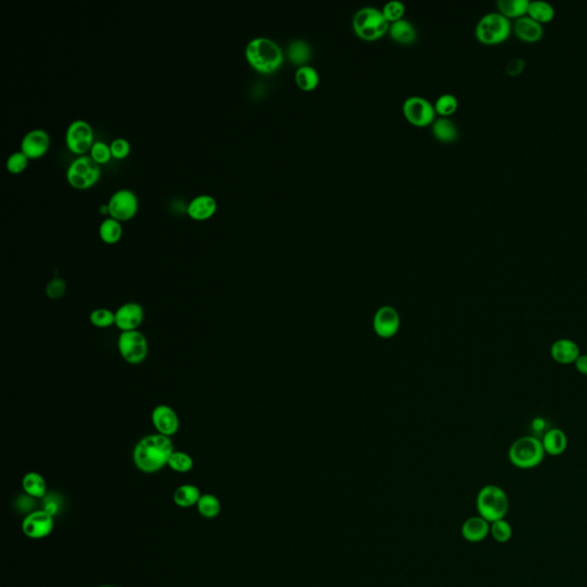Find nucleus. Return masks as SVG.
Segmentation results:
<instances>
[{
  "label": "nucleus",
  "mask_w": 587,
  "mask_h": 587,
  "mask_svg": "<svg viewBox=\"0 0 587 587\" xmlns=\"http://www.w3.org/2000/svg\"><path fill=\"white\" fill-rule=\"evenodd\" d=\"M490 522L482 516L470 517L461 528L463 537L470 543H481L490 535Z\"/></svg>",
  "instance_id": "nucleus-20"
},
{
  "label": "nucleus",
  "mask_w": 587,
  "mask_h": 587,
  "mask_svg": "<svg viewBox=\"0 0 587 587\" xmlns=\"http://www.w3.org/2000/svg\"><path fill=\"white\" fill-rule=\"evenodd\" d=\"M67 180L76 189H89L94 185L100 176L101 168L99 163L93 160L91 155H80L73 159L67 169Z\"/></svg>",
  "instance_id": "nucleus-7"
},
{
  "label": "nucleus",
  "mask_w": 587,
  "mask_h": 587,
  "mask_svg": "<svg viewBox=\"0 0 587 587\" xmlns=\"http://www.w3.org/2000/svg\"><path fill=\"white\" fill-rule=\"evenodd\" d=\"M110 150H112L113 157L121 160V159H125L130 154L131 145L125 138H115L110 143Z\"/></svg>",
  "instance_id": "nucleus-40"
},
{
  "label": "nucleus",
  "mask_w": 587,
  "mask_h": 587,
  "mask_svg": "<svg viewBox=\"0 0 587 587\" xmlns=\"http://www.w3.org/2000/svg\"><path fill=\"white\" fill-rule=\"evenodd\" d=\"M352 27L358 37L365 41H377L389 31L390 23L377 7H363L352 19Z\"/></svg>",
  "instance_id": "nucleus-5"
},
{
  "label": "nucleus",
  "mask_w": 587,
  "mask_h": 587,
  "mask_svg": "<svg viewBox=\"0 0 587 587\" xmlns=\"http://www.w3.org/2000/svg\"><path fill=\"white\" fill-rule=\"evenodd\" d=\"M168 466L173 470V472H180V474H185V472H191L194 467V460L189 454L182 452V451H176L170 456Z\"/></svg>",
  "instance_id": "nucleus-33"
},
{
  "label": "nucleus",
  "mask_w": 587,
  "mask_h": 587,
  "mask_svg": "<svg viewBox=\"0 0 587 587\" xmlns=\"http://www.w3.org/2000/svg\"><path fill=\"white\" fill-rule=\"evenodd\" d=\"M574 365L576 370H578V373L587 377V354H581L577 358V361H574Z\"/></svg>",
  "instance_id": "nucleus-43"
},
{
  "label": "nucleus",
  "mask_w": 587,
  "mask_h": 587,
  "mask_svg": "<svg viewBox=\"0 0 587 587\" xmlns=\"http://www.w3.org/2000/svg\"><path fill=\"white\" fill-rule=\"evenodd\" d=\"M542 443H543L546 454L558 456L567 451L568 437L565 431L560 428H551L542 437Z\"/></svg>",
  "instance_id": "nucleus-21"
},
{
  "label": "nucleus",
  "mask_w": 587,
  "mask_h": 587,
  "mask_svg": "<svg viewBox=\"0 0 587 587\" xmlns=\"http://www.w3.org/2000/svg\"><path fill=\"white\" fill-rule=\"evenodd\" d=\"M201 491L193 484H182L175 490L173 501L180 508H191L198 505Z\"/></svg>",
  "instance_id": "nucleus-25"
},
{
  "label": "nucleus",
  "mask_w": 587,
  "mask_h": 587,
  "mask_svg": "<svg viewBox=\"0 0 587 587\" xmlns=\"http://www.w3.org/2000/svg\"><path fill=\"white\" fill-rule=\"evenodd\" d=\"M196 507H198L200 515L205 517V519H215L219 515L220 511H222V504H220L219 499L216 495H211V493L202 495Z\"/></svg>",
  "instance_id": "nucleus-31"
},
{
  "label": "nucleus",
  "mask_w": 587,
  "mask_h": 587,
  "mask_svg": "<svg viewBox=\"0 0 587 587\" xmlns=\"http://www.w3.org/2000/svg\"><path fill=\"white\" fill-rule=\"evenodd\" d=\"M288 58L298 67L309 64L312 58V48L304 39H294L288 45Z\"/></svg>",
  "instance_id": "nucleus-23"
},
{
  "label": "nucleus",
  "mask_w": 587,
  "mask_h": 587,
  "mask_svg": "<svg viewBox=\"0 0 587 587\" xmlns=\"http://www.w3.org/2000/svg\"><path fill=\"white\" fill-rule=\"evenodd\" d=\"M98 587H118V586H114V585H103V586H98Z\"/></svg>",
  "instance_id": "nucleus-44"
},
{
  "label": "nucleus",
  "mask_w": 587,
  "mask_h": 587,
  "mask_svg": "<svg viewBox=\"0 0 587 587\" xmlns=\"http://www.w3.org/2000/svg\"><path fill=\"white\" fill-rule=\"evenodd\" d=\"M51 144L50 134L44 129H31L23 136L21 150L29 159H38L48 150Z\"/></svg>",
  "instance_id": "nucleus-15"
},
{
  "label": "nucleus",
  "mask_w": 587,
  "mask_h": 587,
  "mask_svg": "<svg viewBox=\"0 0 587 587\" xmlns=\"http://www.w3.org/2000/svg\"><path fill=\"white\" fill-rule=\"evenodd\" d=\"M524 66H526V61H524L523 59H512V60L507 64L506 73H507L508 75H511V76H515V75H519V73H521V71H523Z\"/></svg>",
  "instance_id": "nucleus-42"
},
{
  "label": "nucleus",
  "mask_w": 587,
  "mask_h": 587,
  "mask_svg": "<svg viewBox=\"0 0 587 587\" xmlns=\"http://www.w3.org/2000/svg\"><path fill=\"white\" fill-rule=\"evenodd\" d=\"M512 29L511 19L500 12H491L479 19L475 27V36L483 44H499L509 37Z\"/></svg>",
  "instance_id": "nucleus-6"
},
{
  "label": "nucleus",
  "mask_w": 587,
  "mask_h": 587,
  "mask_svg": "<svg viewBox=\"0 0 587 587\" xmlns=\"http://www.w3.org/2000/svg\"><path fill=\"white\" fill-rule=\"evenodd\" d=\"M433 134L438 140L444 141V143H451V141L456 140L458 136H459V130L452 119L449 117L435 118L433 122V129H431Z\"/></svg>",
  "instance_id": "nucleus-24"
},
{
  "label": "nucleus",
  "mask_w": 587,
  "mask_h": 587,
  "mask_svg": "<svg viewBox=\"0 0 587 587\" xmlns=\"http://www.w3.org/2000/svg\"><path fill=\"white\" fill-rule=\"evenodd\" d=\"M545 450L540 438L528 435L514 440L508 450V459L519 470H533L545 459Z\"/></svg>",
  "instance_id": "nucleus-3"
},
{
  "label": "nucleus",
  "mask_w": 587,
  "mask_h": 587,
  "mask_svg": "<svg viewBox=\"0 0 587 587\" xmlns=\"http://www.w3.org/2000/svg\"><path fill=\"white\" fill-rule=\"evenodd\" d=\"M89 155L93 160L96 161L99 164L108 162L110 160L112 155V150H110V145L106 144L105 141H94L93 143L91 150H89Z\"/></svg>",
  "instance_id": "nucleus-38"
},
{
  "label": "nucleus",
  "mask_w": 587,
  "mask_h": 587,
  "mask_svg": "<svg viewBox=\"0 0 587 587\" xmlns=\"http://www.w3.org/2000/svg\"><path fill=\"white\" fill-rule=\"evenodd\" d=\"M549 429L551 428H549V425H547V421H546L545 419L536 418L533 419L532 422H531V430H532L533 436H536V437L540 438V435H543L544 436Z\"/></svg>",
  "instance_id": "nucleus-41"
},
{
  "label": "nucleus",
  "mask_w": 587,
  "mask_h": 587,
  "mask_svg": "<svg viewBox=\"0 0 587 587\" xmlns=\"http://www.w3.org/2000/svg\"><path fill=\"white\" fill-rule=\"evenodd\" d=\"M373 326L374 331L380 338H389L396 335L400 326L397 310L393 307H380L374 316Z\"/></svg>",
  "instance_id": "nucleus-16"
},
{
  "label": "nucleus",
  "mask_w": 587,
  "mask_h": 587,
  "mask_svg": "<svg viewBox=\"0 0 587 587\" xmlns=\"http://www.w3.org/2000/svg\"><path fill=\"white\" fill-rule=\"evenodd\" d=\"M107 205L110 217L124 222L131 219L137 214L139 200L131 189H121L113 193Z\"/></svg>",
  "instance_id": "nucleus-9"
},
{
  "label": "nucleus",
  "mask_w": 587,
  "mask_h": 587,
  "mask_svg": "<svg viewBox=\"0 0 587 587\" xmlns=\"http://www.w3.org/2000/svg\"><path fill=\"white\" fill-rule=\"evenodd\" d=\"M515 35L524 42H538L544 36V27L529 15H523L514 22Z\"/></svg>",
  "instance_id": "nucleus-18"
},
{
  "label": "nucleus",
  "mask_w": 587,
  "mask_h": 587,
  "mask_svg": "<svg viewBox=\"0 0 587 587\" xmlns=\"http://www.w3.org/2000/svg\"><path fill=\"white\" fill-rule=\"evenodd\" d=\"M217 209V201L210 194H198L191 198L187 205V214L195 220H205L211 217Z\"/></svg>",
  "instance_id": "nucleus-19"
},
{
  "label": "nucleus",
  "mask_w": 587,
  "mask_h": 587,
  "mask_svg": "<svg viewBox=\"0 0 587 587\" xmlns=\"http://www.w3.org/2000/svg\"><path fill=\"white\" fill-rule=\"evenodd\" d=\"M152 423L157 429V434L173 437L178 433L180 427L177 412L169 405H157L152 412Z\"/></svg>",
  "instance_id": "nucleus-13"
},
{
  "label": "nucleus",
  "mask_w": 587,
  "mask_h": 587,
  "mask_svg": "<svg viewBox=\"0 0 587 587\" xmlns=\"http://www.w3.org/2000/svg\"><path fill=\"white\" fill-rule=\"evenodd\" d=\"M528 15L543 24V23L549 22L554 19L556 10H554L552 3H549V1L533 0V1H530Z\"/></svg>",
  "instance_id": "nucleus-29"
},
{
  "label": "nucleus",
  "mask_w": 587,
  "mask_h": 587,
  "mask_svg": "<svg viewBox=\"0 0 587 587\" xmlns=\"http://www.w3.org/2000/svg\"><path fill=\"white\" fill-rule=\"evenodd\" d=\"M579 356V345L570 338H558L551 347V357L560 365L574 364Z\"/></svg>",
  "instance_id": "nucleus-17"
},
{
  "label": "nucleus",
  "mask_w": 587,
  "mask_h": 587,
  "mask_svg": "<svg viewBox=\"0 0 587 587\" xmlns=\"http://www.w3.org/2000/svg\"><path fill=\"white\" fill-rule=\"evenodd\" d=\"M403 112L412 124L425 126L435 119V106L423 96H412L403 103Z\"/></svg>",
  "instance_id": "nucleus-11"
},
{
  "label": "nucleus",
  "mask_w": 587,
  "mask_h": 587,
  "mask_svg": "<svg viewBox=\"0 0 587 587\" xmlns=\"http://www.w3.org/2000/svg\"><path fill=\"white\" fill-rule=\"evenodd\" d=\"M93 129L85 119H73L66 130V144L75 154H83L91 150L93 143Z\"/></svg>",
  "instance_id": "nucleus-10"
},
{
  "label": "nucleus",
  "mask_w": 587,
  "mask_h": 587,
  "mask_svg": "<svg viewBox=\"0 0 587 587\" xmlns=\"http://www.w3.org/2000/svg\"><path fill=\"white\" fill-rule=\"evenodd\" d=\"M55 529L53 515L48 511H36L28 514L22 522V531L30 539H43Z\"/></svg>",
  "instance_id": "nucleus-12"
},
{
  "label": "nucleus",
  "mask_w": 587,
  "mask_h": 587,
  "mask_svg": "<svg viewBox=\"0 0 587 587\" xmlns=\"http://www.w3.org/2000/svg\"><path fill=\"white\" fill-rule=\"evenodd\" d=\"M66 291H67L66 281L64 279L58 278V277L52 279L46 284V295L51 300H60L61 297L66 294Z\"/></svg>",
  "instance_id": "nucleus-39"
},
{
  "label": "nucleus",
  "mask_w": 587,
  "mask_h": 587,
  "mask_svg": "<svg viewBox=\"0 0 587 587\" xmlns=\"http://www.w3.org/2000/svg\"><path fill=\"white\" fill-rule=\"evenodd\" d=\"M295 82L304 91H311L316 89L320 82L319 73L316 68L305 64L297 68L295 71Z\"/></svg>",
  "instance_id": "nucleus-27"
},
{
  "label": "nucleus",
  "mask_w": 587,
  "mask_h": 587,
  "mask_svg": "<svg viewBox=\"0 0 587 587\" xmlns=\"http://www.w3.org/2000/svg\"><path fill=\"white\" fill-rule=\"evenodd\" d=\"M122 234H123V226L121 222L115 218H105L100 224L99 235L103 242L114 245L121 240Z\"/></svg>",
  "instance_id": "nucleus-28"
},
{
  "label": "nucleus",
  "mask_w": 587,
  "mask_h": 587,
  "mask_svg": "<svg viewBox=\"0 0 587 587\" xmlns=\"http://www.w3.org/2000/svg\"><path fill=\"white\" fill-rule=\"evenodd\" d=\"M245 55L250 66L262 73H275L284 64V51L280 45L268 37L250 39Z\"/></svg>",
  "instance_id": "nucleus-2"
},
{
  "label": "nucleus",
  "mask_w": 587,
  "mask_h": 587,
  "mask_svg": "<svg viewBox=\"0 0 587 587\" xmlns=\"http://www.w3.org/2000/svg\"><path fill=\"white\" fill-rule=\"evenodd\" d=\"M458 99L456 96L451 93H443L436 99V103H434L435 110L440 115L447 117V116L452 115L458 108Z\"/></svg>",
  "instance_id": "nucleus-35"
},
{
  "label": "nucleus",
  "mask_w": 587,
  "mask_h": 587,
  "mask_svg": "<svg viewBox=\"0 0 587 587\" xmlns=\"http://www.w3.org/2000/svg\"><path fill=\"white\" fill-rule=\"evenodd\" d=\"M389 35L400 44H412L418 39V31L409 20L400 19L390 23Z\"/></svg>",
  "instance_id": "nucleus-22"
},
{
  "label": "nucleus",
  "mask_w": 587,
  "mask_h": 587,
  "mask_svg": "<svg viewBox=\"0 0 587 587\" xmlns=\"http://www.w3.org/2000/svg\"><path fill=\"white\" fill-rule=\"evenodd\" d=\"M490 535L497 543L506 544L513 537V528L506 519H501L490 524Z\"/></svg>",
  "instance_id": "nucleus-32"
},
{
  "label": "nucleus",
  "mask_w": 587,
  "mask_h": 587,
  "mask_svg": "<svg viewBox=\"0 0 587 587\" xmlns=\"http://www.w3.org/2000/svg\"><path fill=\"white\" fill-rule=\"evenodd\" d=\"M22 488L27 495L37 499L44 498L48 491V485L44 477L36 472H27L26 475L23 476Z\"/></svg>",
  "instance_id": "nucleus-26"
},
{
  "label": "nucleus",
  "mask_w": 587,
  "mask_h": 587,
  "mask_svg": "<svg viewBox=\"0 0 587 587\" xmlns=\"http://www.w3.org/2000/svg\"><path fill=\"white\" fill-rule=\"evenodd\" d=\"M529 0H498L497 6L499 12L504 14L508 19L512 17H521L528 13L529 8Z\"/></svg>",
  "instance_id": "nucleus-30"
},
{
  "label": "nucleus",
  "mask_w": 587,
  "mask_h": 587,
  "mask_svg": "<svg viewBox=\"0 0 587 587\" xmlns=\"http://www.w3.org/2000/svg\"><path fill=\"white\" fill-rule=\"evenodd\" d=\"M89 321L96 328H109L115 325V312L106 307L93 310L89 314Z\"/></svg>",
  "instance_id": "nucleus-34"
},
{
  "label": "nucleus",
  "mask_w": 587,
  "mask_h": 587,
  "mask_svg": "<svg viewBox=\"0 0 587 587\" xmlns=\"http://www.w3.org/2000/svg\"><path fill=\"white\" fill-rule=\"evenodd\" d=\"M175 452L171 437L153 434L141 438L133 449L134 466L145 474L160 472L168 466L170 456Z\"/></svg>",
  "instance_id": "nucleus-1"
},
{
  "label": "nucleus",
  "mask_w": 587,
  "mask_h": 587,
  "mask_svg": "<svg viewBox=\"0 0 587 587\" xmlns=\"http://www.w3.org/2000/svg\"><path fill=\"white\" fill-rule=\"evenodd\" d=\"M117 345L122 358L128 364H141L148 356V341L139 329L122 332L118 338Z\"/></svg>",
  "instance_id": "nucleus-8"
},
{
  "label": "nucleus",
  "mask_w": 587,
  "mask_h": 587,
  "mask_svg": "<svg viewBox=\"0 0 587 587\" xmlns=\"http://www.w3.org/2000/svg\"><path fill=\"white\" fill-rule=\"evenodd\" d=\"M145 311L140 304L129 302L116 310L115 326L122 332L138 331L144 321Z\"/></svg>",
  "instance_id": "nucleus-14"
},
{
  "label": "nucleus",
  "mask_w": 587,
  "mask_h": 587,
  "mask_svg": "<svg viewBox=\"0 0 587 587\" xmlns=\"http://www.w3.org/2000/svg\"><path fill=\"white\" fill-rule=\"evenodd\" d=\"M382 13L388 20V22H395L403 19V15L405 13V5L400 0H390L383 6Z\"/></svg>",
  "instance_id": "nucleus-36"
},
{
  "label": "nucleus",
  "mask_w": 587,
  "mask_h": 587,
  "mask_svg": "<svg viewBox=\"0 0 587 587\" xmlns=\"http://www.w3.org/2000/svg\"><path fill=\"white\" fill-rule=\"evenodd\" d=\"M28 162H29V157H27L22 150H17L7 157L6 168L10 173H22L23 170L28 166Z\"/></svg>",
  "instance_id": "nucleus-37"
},
{
  "label": "nucleus",
  "mask_w": 587,
  "mask_h": 587,
  "mask_svg": "<svg viewBox=\"0 0 587 587\" xmlns=\"http://www.w3.org/2000/svg\"><path fill=\"white\" fill-rule=\"evenodd\" d=\"M476 508L479 516L492 523L506 517L509 511V499L504 488L498 485H485L476 498Z\"/></svg>",
  "instance_id": "nucleus-4"
}]
</instances>
